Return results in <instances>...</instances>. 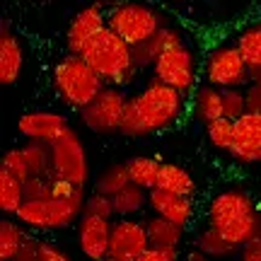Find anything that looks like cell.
Listing matches in <instances>:
<instances>
[{
  "label": "cell",
  "instance_id": "cell-1",
  "mask_svg": "<svg viewBox=\"0 0 261 261\" xmlns=\"http://www.w3.org/2000/svg\"><path fill=\"white\" fill-rule=\"evenodd\" d=\"M189 112V97L174 87L150 77L148 83L133 94H128L123 114L121 136L126 138H150L174 128L181 116Z\"/></svg>",
  "mask_w": 261,
  "mask_h": 261
},
{
  "label": "cell",
  "instance_id": "cell-2",
  "mask_svg": "<svg viewBox=\"0 0 261 261\" xmlns=\"http://www.w3.org/2000/svg\"><path fill=\"white\" fill-rule=\"evenodd\" d=\"M205 220L213 230L223 234L227 242H232L237 249H242V247L261 237L259 208H256L252 196L240 187L218 191L208 203Z\"/></svg>",
  "mask_w": 261,
  "mask_h": 261
},
{
  "label": "cell",
  "instance_id": "cell-3",
  "mask_svg": "<svg viewBox=\"0 0 261 261\" xmlns=\"http://www.w3.org/2000/svg\"><path fill=\"white\" fill-rule=\"evenodd\" d=\"M83 58L102 77L104 85H112V87L126 90L143 75L133 65V48L119 34H114L109 27L85 48Z\"/></svg>",
  "mask_w": 261,
  "mask_h": 261
},
{
  "label": "cell",
  "instance_id": "cell-4",
  "mask_svg": "<svg viewBox=\"0 0 261 261\" xmlns=\"http://www.w3.org/2000/svg\"><path fill=\"white\" fill-rule=\"evenodd\" d=\"M104 87H107L104 80L87 65L83 56L65 54L54 68V90H56L58 99L77 112L90 107Z\"/></svg>",
  "mask_w": 261,
  "mask_h": 261
},
{
  "label": "cell",
  "instance_id": "cell-5",
  "mask_svg": "<svg viewBox=\"0 0 261 261\" xmlns=\"http://www.w3.org/2000/svg\"><path fill=\"white\" fill-rule=\"evenodd\" d=\"M87 196L77 191L70 198H41V201H24L17 211L15 220L27 230L34 232H48V230H63L70 225H77L85 215Z\"/></svg>",
  "mask_w": 261,
  "mask_h": 261
},
{
  "label": "cell",
  "instance_id": "cell-6",
  "mask_svg": "<svg viewBox=\"0 0 261 261\" xmlns=\"http://www.w3.org/2000/svg\"><path fill=\"white\" fill-rule=\"evenodd\" d=\"M107 27L133 48L150 41L167 22L160 10L143 0H121L107 10Z\"/></svg>",
  "mask_w": 261,
  "mask_h": 261
},
{
  "label": "cell",
  "instance_id": "cell-7",
  "mask_svg": "<svg viewBox=\"0 0 261 261\" xmlns=\"http://www.w3.org/2000/svg\"><path fill=\"white\" fill-rule=\"evenodd\" d=\"M152 77L160 80V83L169 85V87H174L184 97L194 94V90L201 85L198 83L201 65H198V54L187 41V37H179L177 41H172L162 51L158 63L152 65Z\"/></svg>",
  "mask_w": 261,
  "mask_h": 261
},
{
  "label": "cell",
  "instance_id": "cell-8",
  "mask_svg": "<svg viewBox=\"0 0 261 261\" xmlns=\"http://www.w3.org/2000/svg\"><path fill=\"white\" fill-rule=\"evenodd\" d=\"M203 80L215 90H244L252 85L249 65L240 48L230 44H218L208 51L203 63Z\"/></svg>",
  "mask_w": 261,
  "mask_h": 261
},
{
  "label": "cell",
  "instance_id": "cell-9",
  "mask_svg": "<svg viewBox=\"0 0 261 261\" xmlns=\"http://www.w3.org/2000/svg\"><path fill=\"white\" fill-rule=\"evenodd\" d=\"M51 158H54V177L68 181L70 187L85 191L90 184V158L83 138L77 136L73 126L61 133V138L51 143Z\"/></svg>",
  "mask_w": 261,
  "mask_h": 261
},
{
  "label": "cell",
  "instance_id": "cell-10",
  "mask_svg": "<svg viewBox=\"0 0 261 261\" xmlns=\"http://www.w3.org/2000/svg\"><path fill=\"white\" fill-rule=\"evenodd\" d=\"M126 104H128L126 90L107 85L102 92H99V97H97L90 107H85L83 112H80V121H83L85 128L97 133V136L121 133Z\"/></svg>",
  "mask_w": 261,
  "mask_h": 261
},
{
  "label": "cell",
  "instance_id": "cell-11",
  "mask_svg": "<svg viewBox=\"0 0 261 261\" xmlns=\"http://www.w3.org/2000/svg\"><path fill=\"white\" fill-rule=\"evenodd\" d=\"M107 29V10L99 3L85 5L73 15L65 32V48L73 56H83L85 48Z\"/></svg>",
  "mask_w": 261,
  "mask_h": 261
},
{
  "label": "cell",
  "instance_id": "cell-12",
  "mask_svg": "<svg viewBox=\"0 0 261 261\" xmlns=\"http://www.w3.org/2000/svg\"><path fill=\"white\" fill-rule=\"evenodd\" d=\"M150 249L148 227L140 218H116L112 227V249L109 256L123 261H136Z\"/></svg>",
  "mask_w": 261,
  "mask_h": 261
},
{
  "label": "cell",
  "instance_id": "cell-13",
  "mask_svg": "<svg viewBox=\"0 0 261 261\" xmlns=\"http://www.w3.org/2000/svg\"><path fill=\"white\" fill-rule=\"evenodd\" d=\"M70 123L61 112H51V109H37V112H27L17 119V130L27 143H44L51 145L61 133L68 128Z\"/></svg>",
  "mask_w": 261,
  "mask_h": 261
},
{
  "label": "cell",
  "instance_id": "cell-14",
  "mask_svg": "<svg viewBox=\"0 0 261 261\" xmlns=\"http://www.w3.org/2000/svg\"><path fill=\"white\" fill-rule=\"evenodd\" d=\"M112 227L114 220H104L97 215L85 213L77 223V247L85 259L104 261L112 249Z\"/></svg>",
  "mask_w": 261,
  "mask_h": 261
},
{
  "label": "cell",
  "instance_id": "cell-15",
  "mask_svg": "<svg viewBox=\"0 0 261 261\" xmlns=\"http://www.w3.org/2000/svg\"><path fill=\"white\" fill-rule=\"evenodd\" d=\"M234 128L237 133L227 155L242 165H261V114L247 112L240 121H234Z\"/></svg>",
  "mask_w": 261,
  "mask_h": 261
},
{
  "label": "cell",
  "instance_id": "cell-16",
  "mask_svg": "<svg viewBox=\"0 0 261 261\" xmlns=\"http://www.w3.org/2000/svg\"><path fill=\"white\" fill-rule=\"evenodd\" d=\"M150 213L187 230L196 218V203L194 198H187V196L172 194L165 189H152L150 191Z\"/></svg>",
  "mask_w": 261,
  "mask_h": 261
},
{
  "label": "cell",
  "instance_id": "cell-17",
  "mask_svg": "<svg viewBox=\"0 0 261 261\" xmlns=\"http://www.w3.org/2000/svg\"><path fill=\"white\" fill-rule=\"evenodd\" d=\"M24 68V46L17 34L3 24L0 29V85H15Z\"/></svg>",
  "mask_w": 261,
  "mask_h": 261
},
{
  "label": "cell",
  "instance_id": "cell-18",
  "mask_svg": "<svg viewBox=\"0 0 261 261\" xmlns=\"http://www.w3.org/2000/svg\"><path fill=\"white\" fill-rule=\"evenodd\" d=\"M189 114H191V119H196L198 123H203V128L208 123L218 121V119H225L220 90L201 83L194 90V94L189 97Z\"/></svg>",
  "mask_w": 261,
  "mask_h": 261
},
{
  "label": "cell",
  "instance_id": "cell-19",
  "mask_svg": "<svg viewBox=\"0 0 261 261\" xmlns=\"http://www.w3.org/2000/svg\"><path fill=\"white\" fill-rule=\"evenodd\" d=\"M232 44L240 48V54L244 56L249 73H252V83L261 80V19L249 22L234 32Z\"/></svg>",
  "mask_w": 261,
  "mask_h": 261
},
{
  "label": "cell",
  "instance_id": "cell-20",
  "mask_svg": "<svg viewBox=\"0 0 261 261\" xmlns=\"http://www.w3.org/2000/svg\"><path fill=\"white\" fill-rule=\"evenodd\" d=\"M145 227H148V240L150 247H158V249H181L184 242V227L169 223L160 215H148L145 218Z\"/></svg>",
  "mask_w": 261,
  "mask_h": 261
},
{
  "label": "cell",
  "instance_id": "cell-21",
  "mask_svg": "<svg viewBox=\"0 0 261 261\" xmlns=\"http://www.w3.org/2000/svg\"><path fill=\"white\" fill-rule=\"evenodd\" d=\"M162 160L150 158V155H136V158L126 160V167H128V177L130 184L152 191L160 187V174H162Z\"/></svg>",
  "mask_w": 261,
  "mask_h": 261
},
{
  "label": "cell",
  "instance_id": "cell-22",
  "mask_svg": "<svg viewBox=\"0 0 261 261\" xmlns=\"http://www.w3.org/2000/svg\"><path fill=\"white\" fill-rule=\"evenodd\" d=\"M165 191H172V194L187 196V198H194L198 187H196V179L191 177V172L184 169L177 162H165L162 165V174H160V187Z\"/></svg>",
  "mask_w": 261,
  "mask_h": 261
},
{
  "label": "cell",
  "instance_id": "cell-23",
  "mask_svg": "<svg viewBox=\"0 0 261 261\" xmlns=\"http://www.w3.org/2000/svg\"><path fill=\"white\" fill-rule=\"evenodd\" d=\"M116 218H138L143 211H150V191L128 184V187L114 196Z\"/></svg>",
  "mask_w": 261,
  "mask_h": 261
},
{
  "label": "cell",
  "instance_id": "cell-24",
  "mask_svg": "<svg viewBox=\"0 0 261 261\" xmlns=\"http://www.w3.org/2000/svg\"><path fill=\"white\" fill-rule=\"evenodd\" d=\"M196 249L205 254L208 259H227L232 254H240V249L232 242H227L223 234L213 230L211 225H205V227H201L196 232Z\"/></svg>",
  "mask_w": 261,
  "mask_h": 261
},
{
  "label": "cell",
  "instance_id": "cell-25",
  "mask_svg": "<svg viewBox=\"0 0 261 261\" xmlns=\"http://www.w3.org/2000/svg\"><path fill=\"white\" fill-rule=\"evenodd\" d=\"M27 237V227H22L15 218H3L0 220V261H15Z\"/></svg>",
  "mask_w": 261,
  "mask_h": 261
},
{
  "label": "cell",
  "instance_id": "cell-26",
  "mask_svg": "<svg viewBox=\"0 0 261 261\" xmlns=\"http://www.w3.org/2000/svg\"><path fill=\"white\" fill-rule=\"evenodd\" d=\"M130 184V177H128V167L126 162H114L109 167H104L97 177H94V184H92V191L97 194H104V196H116L119 191Z\"/></svg>",
  "mask_w": 261,
  "mask_h": 261
},
{
  "label": "cell",
  "instance_id": "cell-27",
  "mask_svg": "<svg viewBox=\"0 0 261 261\" xmlns=\"http://www.w3.org/2000/svg\"><path fill=\"white\" fill-rule=\"evenodd\" d=\"M24 184L12 174L0 169V211L5 218H15L17 211L24 205Z\"/></svg>",
  "mask_w": 261,
  "mask_h": 261
},
{
  "label": "cell",
  "instance_id": "cell-28",
  "mask_svg": "<svg viewBox=\"0 0 261 261\" xmlns=\"http://www.w3.org/2000/svg\"><path fill=\"white\" fill-rule=\"evenodd\" d=\"M234 133H237V128H234V121H230V119H218V121L205 126L208 143L215 150H223V152L230 150V145H232V140H234Z\"/></svg>",
  "mask_w": 261,
  "mask_h": 261
},
{
  "label": "cell",
  "instance_id": "cell-29",
  "mask_svg": "<svg viewBox=\"0 0 261 261\" xmlns=\"http://www.w3.org/2000/svg\"><path fill=\"white\" fill-rule=\"evenodd\" d=\"M0 169H3V172H8V174H12L15 179H19L22 184L32 179V174H29V167H27V160H24V152H22V148H12V150H8V152L3 155V160H0Z\"/></svg>",
  "mask_w": 261,
  "mask_h": 261
},
{
  "label": "cell",
  "instance_id": "cell-30",
  "mask_svg": "<svg viewBox=\"0 0 261 261\" xmlns=\"http://www.w3.org/2000/svg\"><path fill=\"white\" fill-rule=\"evenodd\" d=\"M223 97V116L230 121H240L247 114V99H244V90H220Z\"/></svg>",
  "mask_w": 261,
  "mask_h": 261
},
{
  "label": "cell",
  "instance_id": "cell-31",
  "mask_svg": "<svg viewBox=\"0 0 261 261\" xmlns=\"http://www.w3.org/2000/svg\"><path fill=\"white\" fill-rule=\"evenodd\" d=\"M85 213L87 215H97V218H104V220H114L116 218V208H114V198L104 194H92L87 196V203H85Z\"/></svg>",
  "mask_w": 261,
  "mask_h": 261
},
{
  "label": "cell",
  "instance_id": "cell-32",
  "mask_svg": "<svg viewBox=\"0 0 261 261\" xmlns=\"http://www.w3.org/2000/svg\"><path fill=\"white\" fill-rule=\"evenodd\" d=\"M24 198L27 201L51 198V179H29V181H24Z\"/></svg>",
  "mask_w": 261,
  "mask_h": 261
},
{
  "label": "cell",
  "instance_id": "cell-33",
  "mask_svg": "<svg viewBox=\"0 0 261 261\" xmlns=\"http://www.w3.org/2000/svg\"><path fill=\"white\" fill-rule=\"evenodd\" d=\"M41 242L44 240H39L37 234H29L27 242L22 244L19 254L15 256V261H39V256H41Z\"/></svg>",
  "mask_w": 261,
  "mask_h": 261
},
{
  "label": "cell",
  "instance_id": "cell-34",
  "mask_svg": "<svg viewBox=\"0 0 261 261\" xmlns=\"http://www.w3.org/2000/svg\"><path fill=\"white\" fill-rule=\"evenodd\" d=\"M39 261H73V256L65 252L63 247H58L56 242H41V256Z\"/></svg>",
  "mask_w": 261,
  "mask_h": 261
},
{
  "label": "cell",
  "instance_id": "cell-35",
  "mask_svg": "<svg viewBox=\"0 0 261 261\" xmlns=\"http://www.w3.org/2000/svg\"><path fill=\"white\" fill-rule=\"evenodd\" d=\"M136 261H181V252L177 249H158V247H150L148 252L138 256Z\"/></svg>",
  "mask_w": 261,
  "mask_h": 261
},
{
  "label": "cell",
  "instance_id": "cell-36",
  "mask_svg": "<svg viewBox=\"0 0 261 261\" xmlns=\"http://www.w3.org/2000/svg\"><path fill=\"white\" fill-rule=\"evenodd\" d=\"M244 99H247V112L261 114V87L259 85H247L244 87Z\"/></svg>",
  "mask_w": 261,
  "mask_h": 261
},
{
  "label": "cell",
  "instance_id": "cell-37",
  "mask_svg": "<svg viewBox=\"0 0 261 261\" xmlns=\"http://www.w3.org/2000/svg\"><path fill=\"white\" fill-rule=\"evenodd\" d=\"M240 261H261V237L240 249Z\"/></svg>",
  "mask_w": 261,
  "mask_h": 261
},
{
  "label": "cell",
  "instance_id": "cell-38",
  "mask_svg": "<svg viewBox=\"0 0 261 261\" xmlns=\"http://www.w3.org/2000/svg\"><path fill=\"white\" fill-rule=\"evenodd\" d=\"M181 261H211V259H208L205 254H201V252H198V249H194V252H189V254H187V256H184V259H181Z\"/></svg>",
  "mask_w": 261,
  "mask_h": 261
},
{
  "label": "cell",
  "instance_id": "cell-39",
  "mask_svg": "<svg viewBox=\"0 0 261 261\" xmlns=\"http://www.w3.org/2000/svg\"><path fill=\"white\" fill-rule=\"evenodd\" d=\"M104 261H123V259H116V256H107Z\"/></svg>",
  "mask_w": 261,
  "mask_h": 261
},
{
  "label": "cell",
  "instance_id": "cell-40",
  "mask_svg": "<svg viewBox=\"0 0 261 261\" xmlns=\"http://www.w3.org/2000/svg\"><path fill=\"white\" fill-rule=\"evenodd\" d=\"M172 3H191V0H172Z\"/></svg>",
  "mask_w": 261,
  "mask_h": 261
}]
</instances>
